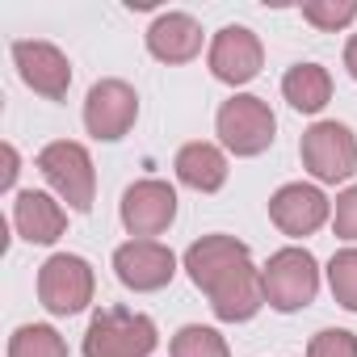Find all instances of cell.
<instances>
[{
    "instance_id": "6da1fadb",
    "label": "cell",
    "mask_w": 357,
    "mask_h": 357,
    "mask_svg": "<svg viewBox=\"0 0 357 357\" xmlns=\"http://www.w3.org/2000/svg\"><path fill=\"white\" fill-rule=\"evenodd\" d=\"M185 269H190L194 286L211 294L215 315L227 324L252 319L265 307V278L252 269L248 248L231 236H206V240L190 244Z\"/></svg>"
},
{
    "instance_id": "7a4b0ae2",
    "label": "cell",
    "mask_w": 357,
    "mask_h": 357,
    "mask_svg": "<svg viewBox=\"0 0 357 357\" xmlns=\"http://www.w3.org/2000/svg\"><path fill=\"white\" fill-rule=\"evenodd\" d=\"M155 349V324L126 307H105L84 332V357H147Z\"/></svg>"
},
{
    "instance_id": "3957f363",
    "label": "cell",
    "mask_w": 357,
    "mask_h": 357,
    "mask_svg": "<svg viewBox=\"0 0 357 357\" xmlns=\"http://www.w3.org/2000/svg\"><path fill=\"white\" fill-rule=\"evenodd\" d=\"M38 172L51 181V190L72 206V211H93V194H97V172H93V160L80 143H47L38 151Z\"/></svg>"
},
{
    "instance_id": "277c9868",
    "label": "cell",
    "mask_w": 357,
    "mask_h": 357,
    "mask_svg": "<svg viewBox=\"0 0 357 357\" xmlns=\"http://www.w3.org/2000/svg\"><path fill=\"white\" fill-rule=\"evenodd\" d=\"M265 303L278 311H298L315 298L319 290V269L307 248H282L265 265Z\"/></svg>"
},
{
    "instance_id": "5b68a950",
    "label": "cell",
    "mask_w": 357,
    "mask_h": 357,
    "mask_svg": "<svg viewBox=\"0 0 357 357\" xmlns=\"http://www.w3.org/2000/svg\"><path fill=\"white\" fill-rule=\"evenodd\" d=\"M303 164L315 172V181H349L357 172V139L344 122H315L303 135Z\"/></svg>"
},
{
    "instance_id": "8992f818",
    "label": "cell",
    "mask_w": 357,
    "mask_h": 357,
    "mask_svg": "<svg viewBox=\"0 0 357 357\" xmlns=\"http://www.w3.org/2000/svg\"><path fill=\"white\" fill-rule=\"evenodd\" d=\"M38 298L51 315H76L93 303V269L84 257L59 252L38 273Z\"/></svg>"
},
{
    "instance_id": "52a82bcc",
    "label": "cell",
    "mask_w": 357,
    "mask_h": 357,
    "mask_svg": "<svg viewBox=\"0 0 357 357\" xmlns=\"http://www.w3.org/2000/svg\"><path fill=\"white\" fill-rule=\"evenodd\" d=\"M215 126H219V139L236 155H261L273 143V130H278L273 109L261 97H231V101H223Z\"/></svg>"
},
{
    "instance_id": "ba28073f",
    "label": "cell",
    "mask_w": 357,
    "mask_h": 357,
    "mask_svg": "<svg viewBox=\"0 0 357 357\" xmlns=\"http://www.w3.org/2000/svg\"><path fill=\"white\" fill-rule=\"evenodd\" d=\"M139 118V97L126 80H101L89 89L84 101V126L97 139H122Z\"/></svg>"
},
{
    "instance_id": "9c48e42d",
    "label": "cell",
    "mask_w": 357,
    "mask_h": 357,
    "mask_svg": "<svg viewBox=\"0 0 357 357\" xmlns=\"http://www.w3.org/2000/svg\"><path fill=\"white\" fill-rule=\"evenodd\" d=\"M13 59H17V72L22 80L43 93L47 101H63L68 97V84H72V63L59 47L51 43H13Z\"/></svg>"
},
{
    "instance_id": "30bf717a",
    "label": "cell",
    "mask_w": 357,
    "mask_h": 357,
    "mask_svg": "<svg viewBox=\"0 0 357 357\" xmlns=\"http://www.w3.org/2000/svg\"><path fill=\"white\" fill-rule=\"evenodd\" d=\"M114 269H118V282L130 290H160L172 282L176 257L155 240H130L114 252Z\"/></svg>"
},
{
    "instance_id": "8fae6325",
    "label": "cell",
    "mask_w": 357,
    "mask_h": 357,
    "mask_svg": "<svg viewBox=\"0 0 357 357\" xmlns=\"http://www.w3.org/2000/svg\"><path fill=\"white\" fill-rule=\"evenodd\" d=\"M265 63V51H261V38L244 26H227L215 34L211 43V72L223 80V84H248Z\"/></svg>"
},
{
    "instance_id": "7c38bea8",
    "label": "cell",
    "mask_w": 357,
    "mask_h": 357,
    "mask_svg": "<svg viewBox=\"0 0 357 357\" xmlns=\"http://www.w3.org/2000/svg\"><path fill=\"white\" fill-rule=\"evenodd\" d=\"M176 219V194L164 181H139L122 194V227L130 236H160Z\"/></svg>"
},
{
    "instance_id": "4fadbf2b",
    "label": "cell",
    "mask_w": 357,
    "mask_h": 357,
    "mask_svg": "<svg viewBox=\"0 0 357 357\" xmlns=\"http://www.w3.org/2000/svg\"><path fill=\"white\" fill-rule=\"evenodd\" d=\"M269 219L286 236H311L328 219V198L315 185H282L269 198Z\"/></svg>"
},
{
    "instance_id": "5bb4252c",
    "label": "cell",
    "mask_w": 357,
    "mask_h": 357,
    "mask_svg": "<svg viewBox=\"0 0 357 357\" xmlns=\"http://www.w3.org/2000/svg\"><path fill=\"white\" fill-rule=\"evenodd\" d=\"M147 51L164 63H190L202 51V26L190 13H160L147 30Z\"/></svg>"
},
{
    "instance_id": "9a60e30c",
    "label": "cell",
    "mask_w": 357,
    "mask_h": 357,
    "mask_svg": "<svg viewBox=\"0 0 357 357\" xmlns=\"http://www.w3.org/2000/svg\"><path fill=\"white\" fill-rule=\"evenodd\" d=\"M13 223H17L22 240H30V244H55L63 236V227H68V215H63V206L55 198H47L38 190H26V194H17Z\"/></svg>"
},
{
    "instance_id": "2e32d148",
    "label": "cell",
    "mask_w": 357,
    "mask_h": 357,
    "mask_svg": "<svg viewBox=\"0 0 357 357\" xmlns=\"http://www.w3.org/2000/svg\"><path fill=\"white\" fill-rule=\"evenodd\" d=\"M176 176L198 194H215L227 181V155L215 143H185L176 151Z\"/></svg>"
},
{
    "instance_id": "e0dca14e",
    "label": "cell",
    "mask_w": 357,
    "mask_h": 357,
    "mask_svg": "<svg viewBox=\"0 0 357 357\" xmlns=\"http://www.w3.org/2000/svg\"><path fill=\"white\" fill-rule=\"evenodd\" d=\"M282 93H286V101H290L298 114H319V109L332 101V76H328L319 63H298V68L286 72Z\"/></svg>"
},
{
    "instance_id": "ac0fdd59",
    "label": "cell",
    "mask_w": 357,
    "mask_h": 357,
    "mask_svg": "<svg viewBox=\"0 0 357 357\" xmlns=\"http://www.w3.org/2000/svg\"><path fill=\"white\" fill-rule=\"evenodd\" d=\"M9 357H68V344L47 324H26L9 340Z\"/></svg>"
},
{
    "instance_id": "d6986e66",
    "label": "cell",
    "mask_w": 357,
    "mask_h": 357,
    "mask_svg": "<svg viewBox=\"0 0 357 357\" xmlns=\"http://www.w3.org/2000/svg\"><path fill=\"white\" fill-rule=\"evenodd\" d=\"M172 357H231V353H227V340L215 328L190 324L172 336Z\"/></svg>"
},
{
    "instance_id": "ffe728a7",
    "label": "cell",
    "mask_w": 357,
    "mask_h": 357,
    "mask_svg": "<svg viewBox=\"0 0 357 357\" xmlns=\"http://www.w3.org/2000/svg\"><path fill=\"white\" fill-rule=\"evenodd\" d=\"M328 282H332L336 303L349 307V311H357V248H344V252L332 257V265H328Z\"/></svg>"
},
{
    "instance_id": "44dd1931",
    "label": "cell",
    "mask_w": 357,
    "mask_h": 357,
    "mask_svg": "<svg viewBox=\"0 0 357 357\" xmlns=\"http://www.w3.org/2000/svg\"><path fill=\"white\" fill-rule=\"evenodd\" d=\"M303 17L319 30H340L357 17V0H307Z\"/></svg>"
},
{
    "instance_id": "7402d4cb",
    "label": "cell",
    "mask_w": 357,
    "mask_h": 357,
    "mask_svg": "<svg viewBox=\"0 0 357 357\" xmlns=\"http://www.w3.org/2000/svg\"><path fill=\"white\" fill-rule=\"evenodd\" d=\"M307 357H357V336L344 328H324L311 336Z\"/></svg>"
},
{
    "instance_id": "603a6c76",
    "label": "cell",
    "mask_w": 357,
    "mask_h": 357,
    "mask_svg": "<svg viewBox=\"0 0 357 357\" xmlns=\"http://www.w3.org/2000/svg\"><path fill=\"white\" fill-rule=\"evenodd\" d=\"M336 236L340 240H357V185L336 198Z\"/></svg>"
},
{
    "instance_id": "cb8c5ba5",
    "label": "cell",
    "mask_w": 357,
    "mask_h": 357,
    "mask_svg": "<svg viewBox=\"0 0 357 357\" xmlns=\"http://www.w3.org/2000/svg\"><path fill=\"white\" fill-rule=\"evenodd\" d=\"M13 176H17V151L5 147V176H0V185H13Z\"/></svg>"
},
{
    "instance_id": "d4e9b609",
    "label": "cell",
    "mask_w": 357,
    "mask_h": 357,
    "mask_svg": "<svg viewBox=\"0 0 357 357\" xmlns=\"http://www.w3.org/2000/svg\"><path fill=\"white\" fill-rule=\"evenodd\" d=\"M344 68H349V76L357 80V34L349 38V47H344Z\"/></svg>"
}]
</instances>
